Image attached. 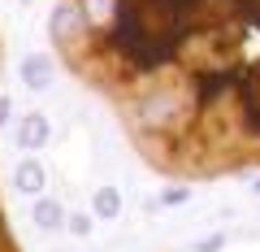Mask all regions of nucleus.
<instances>
[{
	"instance_id": "9",
	"label": "nucleus",
	"mask_w": 260,
	"mask_h": 252,
	"mask_svg": "<svg viewBox=\"0 0 260 252\" xmlns=\"http://www.w3.org/2000/svg\"><path fill=\"white\" fill-rule=\"evenodd\" d=\"M70 231H74V235H87V231H91V217H83V213L70 217Z\"/></svg>"
},
{
	"instance_id": "11",
	"label": "nucleus",
	"mask_w": 260,
	"mask_h": 252,
	"mask_svg": "<svg viewBox=\"0 0 260 252\" xmlns=\"http://www.w3.org/2000/svg\"><path fill=\"white\" fill-rule=\"evenodd\" d=\"M251 187H256V196H260V178H256V183H251Z\"/></svg>"
},
{
	"instance_id": "1",
	"label": "nucleus",
	"mask_w": 260,
	"mask_h": 252,
	"mask_svg": "<svg viewBox=\"0 0 260 252\" xmlns=\"http://www.w3.org/2000/svg\"><path fill=\"white\" fill-rule=\"evenodd\" d=\"M48 39L165 178L260 170V0H56Z\"/></svg>"
},
{
	"instance_id": "3",
	"label": "nucleus",
	"mask_w": 260,
	"mask_h": 252,
	"mask_svg": "<svg viewBox=\"0 0 260 252\" xmlns=\"http://www.w3.org/2000/svg\"><path fill=\"white\" fill-rule=\"evenodd\" d=\"M22 83L35 87V92H44V87L52 83V61H48V57H26V61H22Z\"/></svg>"
},
{
	"instance_id": "2",
	"label": "nucleus",
	"mask_w": 260,
	"mask_h": 252,
	"mask_svg": "<svg viewBox=\"0 0 260 252\" xmlns=\"http://www.w3.org/2000/svg\"><path fill=\"white\" fill-rule=\"evenodd\" d=\"M48 139H52V126H48V118H44V113H26V118L18 122V144H22L26 152L44 148Z\"/></svg>"
},
{
	"instance_id": "4",
	"label": "nucleus",
	"mask_w": 260,
	"mask_h": 252,
	"mask_svg": "<svg viewBox=\"0 0 260 252\" xmlns=\"http://www.w3.org/2000/svg\"><path fill=\"white\" fill-rule=\"evenodd\" d=\"M13 183H18V191H26V196H39V191H44V165H39L35 157H26L18 165V174H13Z\"/></svg>"
},
{
	"instance_id": "8",
	"label": "nucleus",
	"mask_w": 260,
	"mask_h": 252,
	"mask_svg": "<svg viewBox=\"0 0 260 252\" xmlns=\"http://www.w3.org/2000/svg\"><path fill=\"white\" fill-rule=\"evenodd\" d=\"M186 196H191V191H186V183H182V187H165V196H160V200H165V205H182Z\"/></svg>"
},
{
	"instance_id": "10",
	"label": "nucleus",
	"mask_w": 260,
	"mask_h": 252,
	"mask_svg": "<svg viewBox=\"0 0 260 252\" xmlns=\"http://www.w3.org/2000/svg\"><path fill=\"white\" fill-rule=\"evenodd\" d=\"M221 243H225L221 235H217V239H204V243H200V252H221Z\"/></svg>"
},
{
	"instance_id": "6",
	"label": "nucleus",
	"mask_w": 260,
	"mask_h": 252,
	"mask_svg": "<svg viewBox=\"0 0 260 252\" xmlns=\"http://www.w3.org/2000/svg\"><path fill=\"white\" fill-rule=\"evenodd\" d=\"M35 226L39 231H61L65 226V209L56 200H35Z\"/></svg>"
},
{
	"instance_id": "5",
	"label": "nucleus",
	"mask_w": 260,
	"mask_h": 252,
	"mask_svg": "<svg viewBox=\"0 0 260 252\" xmlns=\"http://www.w3.org/2000/svg\"><path fill=\"white\" fill-rule=\"evenodd\" d=\"M91 213L104 217V222H113V217L121 213V196H117V187H100L91 196Z\"/></svg>"
},
{
	"instance_id": "7",
	"label": "nucleus",
	"mask_w": 260,
	"mask_h": 252,
	"mask_svg": "<svg viewBox=\"0 0 260 252\" xmlns=\"http://www.w3.org/2000/svg\"><path fill=\"white\" fill-rule=\"evenodd\" d=\"M0 66H5V44H0ZM0 252H22L18 239H13V226L5 217V205H0Z\"/></svg>"
}]
</instances>
